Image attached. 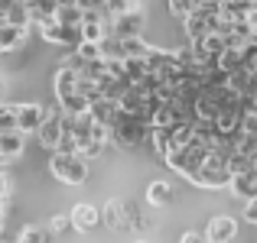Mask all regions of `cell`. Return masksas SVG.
Wrapping results in <instances>:
<instances>
[{
  "label": "cell",
  "mask_w": 257,
  "mask_h": 243,
  "mask_svg": "<svg viewBox=\"0 0 257 243\" xmlns=\"http://www.w3.org/2000/svg\"><path fill=\"white\" fill-rule=\"evenodd\" d=\"M49 172L56 175V182H62V185H85L88 182V159L82 152L52 150L49 152Z\"/></svg>",
  "instance_id": "cell-1"
},
{
  "label": "cell",
  "mask_w": 257,
  "mask_h": 243,
  "mask_svg": "<svg viewBox=\"0 0 257 243\" xmlns=\"http://www.w3.org/2000/svg\"><path fill=\"white\" fill-rule=\"evenodd\" d=\"M150 130L153 126L147 124L144 117L124 110L117 117V124L111 126V143H117L120 150H140V146H147V140H150Z\"/></svg>",
  "instance_id": "cell-2"
},
{
  "label": "cell",
  "mask_w": 257,
  "mask_h": 243,
  "mask_svg": "<svg viewBox=\"0 0 257 243\" xmlns=\"http://www.w3.org/2000/svg\"><path fill=\"white\" fill-rule=\"evenodd\" d=\"M208 152H212V146H208V143H202V140H192V143H189L186 150H176V152H170L166 166H170L176 175H182V178H189V182H192V175L202 168V162L208 159Z\"/></svg>",
  "instance_id": "cell-3"
},
{
  "label": "cell",
  "mask_w": 257,
  "mask_h": 243,
  "mask_svg": "<svg viewBox=\"0 0 257 243\" xmlns=\"http://www.w3.org/2000/svg\"><path fill=\"white\" fill-rule=\"evenodd\" d=\"M65 107L56 100V107H49V117L43 120V126L36 130V136H39V146L43 150H59V143H62V136H65Z\"/></svg>",
  "instance_id": "cell-4"
},
{
  "label": "cell",
  "mask_w": 257,
  "mask_h": 243,
  "mask_svg": "<svg viewBox=\"0 0 257 243\" xmlns=\"http://www.w3.org/2000/svg\"><path fill=\"white\" fill-rule=\"evenodd\" d=\"M39 32H43V39L49 46H62V49H75V46L82 42V26H69V23H62V20L43 23Z\"/></svg>",
  "instance_id": "cell-5"
},
{
  "label": "cell",
  "mask_w": 257,
  "mask_h": 243,
  "mask_svg": "<svg viewBox=\"0 0 257 243\" xmlns=\"http://www.w3.org/2000/svg\"><path fill=\"white\" fill-rule=\"evenodd\" d=\"M78 78H82V75H78L69 62H62L56 72H52V91H56V100H59V104H69L72 98H78V94H82Z\"/></svg>",
  "instance_id": "cell-6"
},
{
  "label": "cell",
  "mask_w": 257,
  "mask_h": 243,
  "mask_svg": "<svg viewBox=\"0 0 257 243\" xmlns=\"http://www.w3.org/2000/svg\"><path fill=\"white\" fill-rule=\"evenodd\" d=\"M46 117H49V107L36 104V100H20L17 104V130L23 133H36Z\"/></svg>",
  "instance_id": "cell-7"
},
{
  "label": "cell",
  "mask_w": 257,
  "mask_h": 243,
  "mask_svg": "<svg viewBox=\"0 0 257 243\" xmlns=\"http://www.w3.org/2000/svg\"><path fill=\"white\" fill-rule=\"evenodd\" d=\"M111 32H114V36H120V39L144 36V10L137 6V10H127V13H120V16H114Z\"/></svg>",
  "instance_id": "cell-8"
},
{
  "label": "cell",
  "mask_w": 257,
  "mask_h": 243,
  "mask_svg": "<svg viewBox=\"0 0 257 243\" xmlns=\"http://www.w3.org/2000/svg\"><path fill=\"white\" fill-rule=\"evenodd\" d=\"M238 237V224L231 218H212L205 224V240L208 243H228Z\"/></svg>",
  "instance_id": "cell-9"
},
{
  "label": "cell",
  "mask_w": 257,
  "mask_h": 243,
  "mask_svg": "<svg viewBox=\"0 0 257 243\" xmlns=\"http://www.w3.org/2000/svg\"><path fill=\"white\" fill-rule=\"evenodd\" d=\"M69 214H72V224H75V230H82V234L94 230V227L101 224V208H94V204H75Z\"/></svg>",
  "instance_id": "cell-10"
},
{
  "label": "cell",
  "mask_w": 257,
  "mask_h": 243,
  "mask_svg": "<svg viewBox=\"0 0 257 243\" xmlns=\"http://www.w3.org/2000/svg\"><path fill=\"white\" fill-rule=\"evenodd\" d=\"M26 36H30V30L20 23H10V20H4V26H0V49L4 52H13L20 49V46L26 42Z\"/></svg>",
  "instance_id": "cell-11"
},
{
  "label": "cell",
  "mask_w": 257,
  "mask_h": 243,
  "mask_svg": "<svg viewBox=\"0 0 257 243\" xmlns=\"http://www.w3.org/2000/svg\"><path fill=\"white\" fill-rule=\"evenodd\" d=\"M147 146H150V152H153L160 162H166V159H170V152H173L170 126H153V130H150V140H147Z\"/></svg>",
  "instance_id": "cell-12"
},
{
  "label": "cell",
  "mask_w": 257,
  "mask_h": 243,
  "mask_svg": "<svg viewBox=\"0 0 257 243\" xmlns=\"http://www.w3.org/2000/svg\"><path fill=\"white\" fill-rule=\"evenodd\" d=\"M228 188H231V194H234V198H241V201L257 198V168H251V172H238Z\"/></svg>",
  "instance_id": "cell-13"
},
{
  "label": "cell",
  "mask_w": 257,
  "mask_h": 243,
  "mask_svg": "<svg viewBox=\"0 0 257 243\" xmlns=\"http://www.w3.org/2000/svg\"><path fill=\"white\" fill-rule=\"evenodd\" d=\"M23 150H26V133L23 130H7V133H0V152H4L7 159L23 156Z\"/></svg>",
  "instance_id": "cell-14"
},
{
  "label": "cell",
  "mask_w": 257,
  "mask_h": 243,
  "mask_svg": "<svg viewBox=\"0 0 257 243\" xmlns=\"http://www.w3.org/2000/svg\"><path fill=\"white\" fill-rule=\"evenodd\" d=\"M195 46H199V49L205 52L208 58H218L221 52L228 49V36H225V32H218V30H208L205 36H202L199 42H195Z\"/></svg>",
  "instance_id": "cell-15"
},
{
  "label": "cell",
  "mask_w": 257,
  "mask_h": 243,
  "mask_svg": "<svg viewBox=\"0 0 257 243\" xmlns=\"http://www.w3.org/2000/svg\"><path fill=\"white\" fill-rule=\"evenodd\" d=\"M173 198H176V192H173V185H170L166 178L150 182V188H147V201H150L153 208H166Z\"/></svg>",
  "instance_id": "cell-16"
},
{
  "label": "cell",
  "mask_w": 257,
  "mask_h": 243,
  "mask_svg": "<svg viewBox=\"0 0 257 243\" xmlns=\"http://www.w3.org/2000/svg\"><path fill=\"white\" fill-rule=\"evenodd\" d=\"M17 240L20 243H52L56 234H52L49 224H46V227H23V230L17 234Z\"/></svg>",
  "instance_id": "cell-17"
},
{
  "label": "cell",
  "mask_w": 257,
  "mask_h": 243,
  "mask_svg": "<svg viewBox=\"0 0 257 243\" xmlns=\"http://www.w3.org/2000/svg\"><path fill=\"white\" fill-rule=\"evenodd\" d=\"M56 20H62V23H69V26H82L85 23V6L82 4H59Z\"/></svg>",
  "instance_id": "cell-18"
},
{
  "label": "cell",
  "mask_w": 257,
  "mask_h": 243,
  "mask_svg": "<svg viewBox=\"0 0 257 243\" xmlns=\"http://www.w3.org/2000/svg\"><path fill=\"white\" fill-rule=\"evenodd\" d=\"M120 46H124V58L127 56H150L153 52V46L144 42V36H127V39H120Z\"/></svg>",
  "instance_id": "cell-19"
},
{
  "label": "cell",
  "mask_w": 257,
  "mask_h": 243,
  "mask_svg": "<svg viewBox=\"0 0 257 243\" xmlns=\"http://www.w3.org/2000/svg\"><path fill=\"white\" fill-rule=\"evenodd\" d=\"M104 6H107L111 16H120V13H127V10H137L140 0H104Z\"/></svg>",
  "instance_id": "cell-20"
},
{
  "label": "cell",
  "mask_w": 257,
  "mask_h": 243,
  "mask_svg": "<svg viewBox=\"0 0 257 243\" xmlns=\"http://www.w3.org/2000/svg\"><path fill=\"white\" fill-rule=\"evenodd\" d=\"M49 227H52V234H56V237H62L65 230H75V224H72V214H59V218H52Z\"/></svg>",
  "instance_id": "cell-21"
},
{
  "label": "cell",
  "mask_w": 257,
  "mask_h": 243,
  "mask_svg": "<svg viewBox=\"0 0 257 243\" xmlns=\"http://www.w3.org/2000/svg\"><path fill=\"white\" fill-rule=\"evenodd\" d=\"M244 220H247V224H257V198L244 201Z\"/></svg>",
  "instance_id": "cell-22"
},
{
  "label": "cell",
  "mask_w": 257,
  "mask_h": 243,
  "mask_svg": "<svg viewBox=\"0 0 257 243\" xmlns=\"http://www.w3.org/2000/svg\"><path fill=\"white\" fill-rule=\"evenodd\" d=\"M179 240L182 243H199V240H205V230H182Z\"/></svg>",
  "instance_id": "cell-23"
},
{
  "label": "cell",
  "mask_w": 257,
  "mask_h": 243,
  "mask_svg": "<svg viewBox=\"0 0 257 243\" xmlns=\"http://www.w3.org/2000/svg\"><path fill=\"white\" fill-rule=\"evenodd\" d=\"M7 194H10V178H7L4 166H0V198H7Z\"/></svg>",
  "instance_id": "cell-24"
},
{
  "label": "cell",
  "mask_w": 257,
  "mask_h": 243,
  "mask_svg": "<svg viewBox=\"0 0 257 243\" xmlns=\"http://www.w3.org/2000/svg\"><path fill=\"white\" fill-rule=\"evenodd\" d=\"M0 107H4V88H0Z\"/></svg>",
  "instance_id": "cell-25"
},
{
  "label": "cell",
  "mask_w": 257,
  "mask_h": 243,
  "mask_svg": "<svg viewBox=\"0 0 257 243\" xmlns=\"http://www.w3.org/2000/svg\"><path fill=\"white\" fill-rule=\"evenodd\" d=\"M0 26H4V16H0ZM0 56H4V49H0Z\"/></svg>",
  "instance_id": "cell-26"
},
{
  "label": "cell",
  "mask_w": 257,
  "mask_h": 243,
  "mask_svg": "<svg viewBox=\"0 0 257 243\" xmlns=\"http://www.w3.org/2000/svg\"><path fill=\"white\" fill-rule=\"evenodd\" d=\"M0 16H4V10H0ZM4 20H7V16H4Z\"/></svg>",
  "instance_id": "cell-27"
},
{
  "label": "cell",
  "mask_w": 257,
  "mask_h": 243,
  "mask_svg": "<svg viewBox=\"0 0 257 243\" xmlns=\"http://www.w3.org/2000/svg\"><path fill=\"white\" fill-rule=\"evenodd\" d=\"M254 6H257V0H254Z\"/></svg>",
  "instance_id": "cell-28"
}]
</instances>
